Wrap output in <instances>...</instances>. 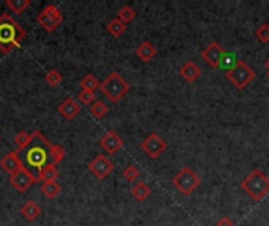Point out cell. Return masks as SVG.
Returning a JSON list of instances; mask_svg holds the SVG:
<instances>
[{
  "mask_svg": "<svg viewBox=\"0 0 269 226\" xmlns=\"http://www.w3.org/2000/svg\"><path fill=\"white\" fill-rule=\"evenodd\" d=\"M180 76L186 80V82L192 84L201 76V69H200L198 64H195L194 61H186L180 68Z\"/></svg>",
  "mask_w": 269,
  "mask_h": 226,
  "instance_id": "obj_15",
  "label": "cell"
},
{
  "mask_svg": "<svg viewBox=\"0 0 269 226\" xmlns=\"http://www.w3.org/2000/svg\"><path fill=\"white\" fill-rule=\"evenodd\" d=\"M264 69H266V74H267V77H269V58H267L266 63H264Z\"/></svg>",
  "mask_w": 269,
  "mask_h": 226,
  "instance_id": "obj_34",
  "label": "cell"
},
{
  "mask_svg": "<svg viewBox=\"0 0 269 226\" xmlns=\"http://www.w3.org/2000/svg\"><path fill=\"white\" fill-rule=\"evenodd\" d=\"M99 82H98V79L94 77L93 74H87L82 80H81V88L85 90V91H91L94 93L98 88H99Z\"/></svg>",
  "mask_w": 269,
  "mask_h": 226,
  "instance_id": "obj_24",
  "label": "cell"
},
{
  "mask_svg": "<svg viewBox=\"0 0 269 226\" xmlns=\"http://www.w3.org/2000/svg\"><path fill=\"white\" fill-rule=\"evenodd\" d=\"M99 144L109 156H114L124 146V141L115 131H109L103 135V138L99 140Z\"/></svg>",
  "mask_w": 269,
  "mask_h": 226,
  "instance_id": "obj_12",
  "label": "cell"
},
{
  "mask_svg": "<svg viewBox=\"0 0 269 226\" xmlns=\"http://www.w3.org/2000/svg\"><path fill=\"white\" fill-rule=\"evenodd\" d=\"M51 146L52 144L49 143V140H47L41 132L35 131L30 134V141L21 151H18L24 168L33 174L35 179L40 176L43 168L49 165Z\"/></svg>",
  "mask_w": 269,
  "mask_h": 226,
  "instance_id": "obj_1",
  "label": "cell"
},
{
  "mask_svg": "<svg viewBox=\"0 0 269 226\" xmlns=\"http://www.w3.org/2000/svg\"><path fill=\"white\" fill-rule=\"evenodd\" d=\"M88 170L93 173V176H96L98 179H106V177L114 171V164L107 156L99 154L88 164Z\"/></svg>",
  "mask_w": 269,
  "mask_h": 226,
  "instance_id": "obj_10",
  "label": "cell"
},
{
  "mask_svg": "<svg viewBox=\"0 0 269 226\" xmlns=\"http://www.w3.org/2000/svg\"><path fill=\"white\" fill-rule=\"evenodd\" d=\"M140 149L144 151L150 159H157L165 149H167V143L159 134H150L144 141L140 143Z\"/></svg>",
  "mask_w": 269,
  "mask_h": 226,
  "instance_id": "obj_8",
  "label": "cell"
},
{
  "mask_svg": "<svg viewBox=\"0 0 269 226\" xmlns=\"http://www.w3.org/2000/svg\"><path fill=\"white\" fill-rule=\"evenodd\" d=\"M44 80H46V84L49 87H58L63 82V76L57 69H51L49 72L46 74Z\"/></svg>",
  "mask_w": 269,
  "mask_h": 226,
  "instance_id": "obj_28",
  "label": "cell"
},
{
  "mask_svg": "<svg viewBox=\"0 0 269 226\" xmlns=\"http://www.w3.org/2000/svg\"><path fill=\"white\" fill-rule=\"evenodd\" d=\"M117 18L123 22V24H128L131 21L136 19V11L134 8H131L129 5H124L118 10V14H117Z\"/></svg>",
  "mask_w": 269,
  "mask_h": 226,
  "instance_id": "obj_25",
  "label": "cell"
},
{
  "mask_svg": "<svg viewBox=\"0 0 269 226\" xmlns=\"http://www.w3.org/2000/svg\"><path fill=\"white\" fill-rule=\"evenodd\" d=\"M35 182H37L35 176L31 174L28 170H25V168H21L18 173H14L13 176H10V184H11L16 190H18L19 193L27 192Z\"/></svg>",
  "mask_w": 269,
  "mask_h": 226,
  "instance_id": "obj_11",
  "label": "cell"
},
{
  "mask_svg": "<svg viewBox=\"0 0 269 226\" xmlns=\"http://www.w3.org/2000/svg\"><path fill=\"white\" fill-rule=\"evenodd\" d=\"M61 192V185L57 181H51V182H43L41 184V193L49 200H54L60 195Z\"/></svg>",
  "mask_w": 269,
  "mask_h": 226,
  "instance_id": "obj_20",
  "label": "cell"
},
{
  "mask_svg": "<svg viewBox=\"0 0 269 226\" xmlns=\"http://www.w3.org/2000/svg\"><path fill=\"white\" fill-rule=\"evenodd\" d=\"M227 79L234 88L244 90L255 79V72L244 60H238L234 66L227 71Z\"/></svg>",
  "mask_w": 269,
  "mask_h": 226,
  "instance_id": "obj_6",
  "label": "cell"
},
{
  "mask_svg": "<svg viewBox=\"0 0 269 226\" xmlns=\"http://www.w3.org/2000/svg\"><path fill=\"white\" fill-rule=\"evenodd\" d=\"M0 167H2V170L7 171L10 176H13L14 173H18L21 168H24L22 160H21L18 151H11V153H8L2 160H0Z\"/></svg>",
  "mask_w": 269,
  "mask_h": 226,
  "instance_id": "obj_13",
  "label": "cell"
},
{
  "mask_svg": "<svg viewBox=\"0 0 269 226\" xmlns=\"http://www.w3.org/2000/svg\"><path fill=\"white\" fill-rule=\"evenodd\" d=\"M77 101L81 102L82 105H85V107H90L94 101H96V98H94V93L81 90V91H79V94H77Z\"/></svg>",
  "mask_w": 269,
  "mask_h": 226,
  "instance_id": "obj_29",
  "label": "cell"
},
{
  "mask_svg": "<svg viewBox=\"0 0 269 226\" xmlns=\"http://www.w3.org/2000/svg\"><path fill=\"white\" fill-rule=\"evenodd\" d=\"M255 36L258 38L260 43L267 44L269 43V24H261L257 30H255Z\"/></svg>",
  "mask_w": 269,
  "mask_h": 226,
  "instance_id": "obj_30",
  "label": "cell"
},
{
  "mask_svg": "<svg viewBox=\"0 0 269 226\" xmlns=\"http://www.w3.org/2000/svg\"><path fill=\"white\" fill-rule=\"evenodd\" d=\"M99 90L109 101L118 102L128 94V91L131 90V85L126 82L118 72H110L101 82Z\"/></svg>",
  "mask_w": 269,
  "mask_h": 226,
  "instance_id": "obj_4",
  "label": "cell"
},
{
  "mask_svg": "<svg viewBox=\"0 0 269 226\" xmlns=\"http://www.w3.org/2000/svg\"><path fill=\"white\" fill-rule=\"evenodd\" d=\"M131 195L137 200V201H145L147 198H150L151 195V189L147 182L139 181L131 187Z\"/></svg>",
  "mask_w": 269,
  "mask_h": 226,
  "instance_id": "obj_17",
  "label": "cell"
},
{
  "mask_svg": "<svg viewBox=\"0 0 269 226\" xmlns=\"http://www.w3.org/2000/svg\"><path fill=\"white\" fill-rule=\"evenodd\" d=\"M58 176H60V174H58L57 165H54V164L51 162L46 168H43V171H41L40 176L37 177V182H51V181H57Z\"/></svg>",
  "mask_w": 269,
  "mask_h": 226,
  "instance_id": "obj_19",
  "label": "cell"
},
{
  "mask_svg": "<svg viewBox=\"0 0 269 226\" xmlns=\"http://www.w3.org/2000/svg\"><path fill=\"white\" fill-rule=\"evenodd\" d=\"M28 141H30V134H27L24 131H21V132H18L14 135V143H16V146H18V151H21Z\"/></svg>",
  "mask_w": 269,
  "mask_h": 226,
  "instance_id": "obj_31",
  "label": "cell"
},
{
  "mask_svg": "<svg viewBox=\"0 0 269 226\" xmlns=\"http://www.w3.org/2000/svg\"><path fill=\"white\" fill-rule=\"evenodd\" d=\"M90 113L93 118L96 120H103L107 113H109V107L103 102V101H94L91 105H90Z\"/></svg>",
  "mask_w": 269,
  "mask_h": 226,
  "instance_id": "obj_23",
  "label": "cell"
},
{
  "mask_svg": "<svg viewBox=\"0 0 269 226\" xmlns=\"http://www.w3.org/2000/svg\"><path fill=\"white\" fill-rule=\"evenodd\" d=\"M38 24L46 30V31H55L61 22H63V13L58 10L57 5H47L44 7V10L38 14L37 18Z\"/></svg>",
  "mask_w": 269,
  "mask_h": 226,
  "instance_id": "obj_7",
  "label": "cell"
},
{
  "mask_svg": "<svg viewBox=\"0 0 269 226\" xmlns=\"http://www.w3.org/2000/svg\"><path fill=\"white\" fill-rule=\"evenodd\" d=\"M25 40V30L22 25L11 18L10 14L0 16V51L10 54L14 49L21 47Z\"/></svg>",
  "mask_w": 269,
  "mask_h": 226,
  "instance_id": "obj_2",
  "label": "cell"
},
{
  "mask_svg": "<svg viewBox=\"0 0 269 226\" xmlns=\"http://www.w3.org/2000/svg\"><path fill=\"white\" fill-rule=\"evenodd\" d=\"M123 176L124 179L128 182H139V177H140V171L136 165H128L124 170H123Z\"/></svg>",
  "mask_w": 269,
  "mask_h": 226,
  "instance_id": "obj_27",
  "label": "cell"
},
{
  "mask_svg": "<svg viewBox=\"0 0 269 226\" xmlns=\"http://www.w3.org/2000/svg\"><path fill=\"white\" fill-rule=\"evenodd\" d=\"M234 64H236L234 54H225V57L222 60V64H220V68H227V71H228V69H231L234 66Z\"/></svg>",
  "mask_w": 269,
  "mask_h": 226,
  "instance_id": "obj_32",
  "label": "cell"
},
{
  "mask_svg": "<svg viewBox=\"0 0 269 226\" xmlns=\"http://www.w3.org/2000/svg\"><path fill=\"white\" fill-rule=\"evenodd\" d=\"M172 184H173V187H175L181 193V195L189 197V195H192L195 189L200 187L201 179H200V176L192 168L183 167L175 176H173Z\"/></svg>",
  "mask_w": 269,
  "mask_h": 226,
  "instance_id": "obj_5",
  "label": "cell"
},
{
  "mask_svg": "<svg viewBox=\"0 0 269 226\" xmlns=\"http://www.w3.org/2000/svg\"><path fill=\"white\" fill-rule=\"evenodd\" d=\"M106 28H107V31L114 38H120L124 33V31H126V24H123L118 18H115V19H112V21L107 24Z\"/></svg>",
  "mask_w": 269,
  "mask_h": 226,
  "instance_id": "obj_22",
  "label": "cell"
},
{
  "mask_svg": "<svg viewBox=\"0 0 269 226\" xmlns=\"http://www.w3.org/2000/svg\"><path fill=\"white\" fill-rule=\"evenodd\" d=\"M267 226H269V223H267Z\"/></svg>",
  "mask_w": 269,
  "mask_h": 226,
  "instance_id": "obj_36",
  "label": "cell"
},
{
  "mask_svg": "<svg viewBox=\"0 0 269 226\" xmlns=\"http://www.w3.org/2000/svg\"><path fill=\"white\" fill-rule=\"evenodd\" d=\"M65 154H66V151L61 144H52L51 146V160H52L54 165L60 164L61 160L65 159Z\"/></svg>",
  "mask_w": 269,
  "mask_h": 226,
  "instance_id": "obj_26",
  "label": "cell"
},
{
  "mask_svg": "<svg viewBox=\"0 0 269 226\" xmlns=\"http://www.w3.org/2000/svg\"><path fill=\"white\" fill-rule=\"evenodd\" d=\"M136 55L142 60V61H151L156 55H157V49H156V46H153L150 41H144V43H140L137 46V49H136Z\"/></svg>",
  "mask_w": 269,
  "mask_h": 226,
  "instance_id": "obj_16",
  "label": "cell"
},
{
  "mask_svg": "<svg viewBox=\"0 0 269 226\" xmlns=\"http://www.w3.org/2000/svg\"><path fill=\"white\" fill-rule=\"evenodd\" d=\"M30 0H7L5 7L8 10H11V13L14 14H22L28 7H30Z\"/></svg>",
  "mask_w": 269,
  "mask_h": 226,
  "instance_id": "obj_21",
  "label": "cell"
},
{
  "mask_svg": "<svg viewBox=\"0 0 269 226\" xmlns=\"http://www.w3.org/2000/svg\"><path fill=\"white\" fill-rule=\"evenodd\" d=\"M227 51H225V47L222 44H219L217 41H213L207 49L201 51V58L203 61L208 64V66L211 68H220V64H222V60L225 57Z\"/></svg>",
  "mask_w": 269,
  "mask_h": 226,
  "instance_id": "obj_9",
  "label": "cell"
},
{
  "mask_svg": "<svg viewBox=\"0 0 269 226\" xmlns=\"http://www.w3.org/2000/svg\"><path fill=\"white\" fill-rule=\"evenodd\" d=\"M58 113L65 120L71 121L79 115V113H81V104H79L77 101H74L73 98H68L58 105Z\"/></svg>",
  "mask_w": 269,
  "mask_h": 226,
  "instance_id": "obj_14",
  "label": "cell"
},
{
  "mask_svg": "<svg viewBox=\"0 0 269 226\" xmlns=\"http://www.w3.org/2000/svg\"><path fill=\"white\" fill-rule=\"evenodd\" d=\"M21 214L25 220L28 221H33L41 215V207L35 203V201H27L22 207H21Z\"/></svg>",
  "mask_w": 269,
  "mask_h": 226,
  "instance_id": "obj_18",
  "label": "cell"
},
{
  "mask_svg": "<svg viewBox=\"0 0 269 226\" xmlns=\"http://www.w3.org/2000/svg\"><path fill=\"white\" fill-rule=\"evenodd\" d=\"M216 226H234L233 220L228 218V217H222V218H219V221L216 223Z\"/></svg>",
  "mask_w": 269,
  "mask_h": 226,
  "instance_id": "obj_33",
  "label": "cell"
},
{
  "mask_svg": "<svg viewBox=\"0 0 269 226\" xmlns=\"http://www.w3.org/2000/svg\"><path fill=\"white\" fill-rule=\"evenodd\" d=\"M241 189L252 200L258 203L269 193V177L261 170H254L243 179Z\"/></svg>",
  "mask_w": 269,
  "mask_h": 226,
  "instance_id": "obj_3",
  "label": "cell"
},
{
  "mask_svg": "<svg viewBox=\"0 0 269 226\" xmlns=\"http://www.w3.org/2000/svg\"><path fill=\"white\" fill-rule=\"evenodd\" d=\"M0 138H2V135H0Z\"/></svg>",
  "mask_w": 269,
  "mask_h": 226,
  "instance_id": "obj_35",
  "label": "cell"
}]
</instances>
